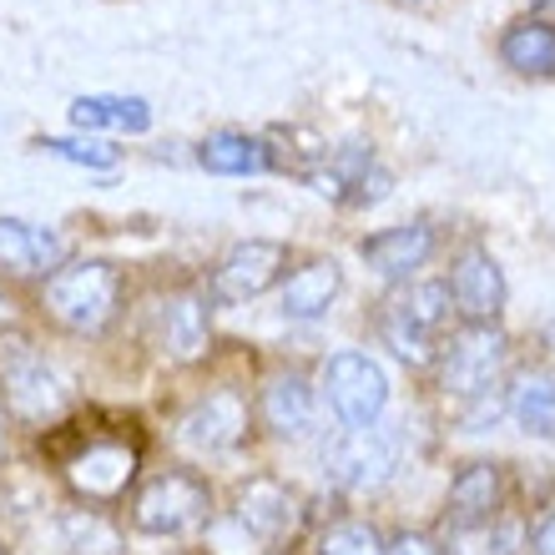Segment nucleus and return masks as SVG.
I'll list each match as a JSON object with an SVG mask.
<instances>
[{
    "instance_id": "nucleus-24",
    "label": "nucleus",
    "mask_w": 555,
    "mask_h": 555,
    "mask_svg": "<svg viewBox=\"0 0 555 555\" xmlns=\"http://www.w3.org/2000/svg\"><path fill=\"white\" fill-rule=\"evenodd\" d=\"M450 555H515V535L495 520H480V526H450Z\"/></svg>"
},
{
    "instance_id": "nucleus-8",
    "label": "nucleus",
    "mask_w": 555,
    "mask_h": 555,
    "mask_svg": "<svg viewBox=\"0 0 555 555\" xmlns=\"http://www.w3.org/2000/svg\"><path fill=\"white\" fill-rule=\"evenodd\" d=\"M233 515L237 526L268 551H288L298 541V530H304V500L293 495L283 480H268V475H258V480L237 490Z\"/></svg>"
},
{
    "instance_id": "nucleus-10",
    "label": "nucleus",
    "mask_w": 555,
    "mask_h": 555,
    "mask_svg": "<svg viewBox=\"0 0 555 555\" xmlns=\"http://www.w3.org/2000/svg\"><path fill=\"white\" fill-rule=\"evenodd\" d=\"M283 263H288V248H283V243L248 237V243H237V248L218 263L212 293H218L222 304H248V298H258L263 288H273Z\"/></svg>"
},
{
    "instance_id": "nucleus-12",
    "label": "nucleus",
    "mask_w": 555,
    "mask_h": 555,
    "mask_svg": "<svg viewBox=\"0 0 555 555\" xmlns=\"http://www.w3.org/2000/svg\"><path fill=\"white\" fill-rule=\"evenodd\" d=\"M177 429H182V444H188V450L228 454L237 439L248 435V404H243V395L222 389V395H207L203 404H192Z\"/></svg>"
},
{
    "instance_id": "nucleus-3",
    "label": "nucleus",
    "mask_w": 555,
    "mask_h": 555,
    "mask_svg": "<svg viewBox=\"0 0 555 555\" xmlns=\"http://www.w3.org/2000/svg\"><path fill=\"white\" fill-rule=\"evenodd\" d=\"M212 515V490L192 469H162L132 495V526L142 535H188Z\"/></svg>"
},
{
    "instance_id": "nucleus-14",
    "label": "nucleus",
    "mask_w": 555,
    "mask_h": 555,
    "mask_svg": "<svg viewBox=\"0 0 555 555\" xmlns=\"http://www.w3.org/2000/svg\"><path fill=\"white\" fill-rule=\"evenodd\" d=\"M364 263L379 278H404L435 253V228L429 222H399V228H384V233L364 237Z\"/></svg>"
},
{
    "instance_id": "nucleus-28",
    "label": "nucleus",
    "mask_w": 555,
    "mask_h": 555,
    "mask_svg": "<svg viewBox=\"0 0 555 555\" xmlns=\"http://www.w3.org/2000/svg\"><path fill=\"white\" fill-rule=\"evenodd\" d=\"M384 555H444V551H439L435 541H424V535H410V530H404V535H395V541L384 545Z\"/></svg>"
},
{
    "instance_id": "nucleus-5",
    "label": "nucleus",
    "mask_w": 555,
    "mask_h": 555,
    "mask_svg": "<svg viewBox=\"0 0 555 555\" xmlns=\"http://www.w3.org/2000/svg\"><path fill=\"white\" fill-rule=\"evenodd\" d=\"M0 395H5L15 420H51L66 404L56 369L46 364V353L21 334L0 338Z\"/></svg>"
},
{
    "instance_id": "nucleus-21",
    "label": "nucleus",
    "mask_w": 555,
    "mask_h": 555,
    "mask_svg": "<svg viewBox=\"0 0 555 555\" xmlns=\"http://www.w3.org/2000/svg\"><path fill=\"white\" fill-rule=\"evenodd\" d=\"M197 162L218 177H248V172H263L268 167V146L248 132H212L197 146Z\"/></svg>"
},
{
    "instance_id": "nucleus-23",
    "label": "nucleus",
    "mask_w": 555,
    "mask_h": 555,
    "mask_svg": "<svg viewBox=\"0 0 555 555\" xmlns=\"http://www.w3.org/2000/svg\"><path fill=\"white\" fill-rule=\"evenodd\" d=\"M61 535L76 555H117L121 551V530L106 520L102 511H72L61 520Z\"/></svg>"
},
{
    "instance_id": "nucleus-17",
    "label": "nucleus",
    "mask_w": 555,
    "mask_h": 555,
    "mask_svg": "<svg viewBox=\"0 0 555 555\" xmlns=\"http://www.w3.org/2000/svg\"><path fill=\"white\" fill-rule=\"evenodd\" d=\"M258 414L273 429L278 439H298L313 429V389L304 384V374H278L268 379L263 399H258Z\"/></svg>"
},
{
    "instance_id": "nucleus-19",
    "label": "nucleus",
    "mask_w": 555,
    "mask_h": 555,
    "mask_svg": "<svg viewBox=\"0 0 555 555\" xmlns=\"http://www.w3.org/2000/svg\"><path fill=\"white\" fill-rule=\"evenodd\" d=\"M500 61L520 76H555V26H545V21H515L500 36Z\"/></svg>"
},
{
    "instance_id": "nucleus-1",
    "label": "nucleus",
    "mask_w": 555,
    "mask_h": 555,
    "mask_svg": "<svg viewBox=\"0 0 555 555\" xmlns=\"http://www.w3.org/2000/svg\"><path fill=\"white\" fill-rule=\"evenodd\" d=\"M121 273L112 263H66L46 278L41 308L46 319L61 323L66 334L96 338L106 334L121 313Z\"/></svg>"
},
{
    "instance_id": "nucleus-11",
    "label": "nucleus",
    "mask_w": 555,
    "mask_h": 555,
    "mask_svg": "<svg viewBox=\"0 0 555 555\" xmlns=\"http://www.w3.org/2000/svg\"><path fill=\"white\" fill-rule=\"evenodd\" d=\"M444 288H450V304L460 308L469 323H495L500 308H505V273H500V263L485 248L460 253Z\"/></svg>"
},
{
    "instance_id": "nucleus-26",
    "label": "nucleus",
    "mask_w": 555,
    "mask_h": 555,
    "mask_svg": "<svg viewBox=\"0 0 555 555\" xmlns=\"http://www.w3.org/2000/svg\"><path fill=\"white\" fill-rule=\"evenodd\" d=\"M41 152H51V157L61 162H76V167H96V172H106V167H117V146L106 142H72V137H41Z\"/></svg>"
},
{
    "instance_id": "nucleus-9",
    "label": "nucleus",
    "mask_w": 555,
    "mask_h": 555,
    "mask_svg": "<svg viewBox=\"0 0 555 555\" xmlns=\"http://www.w3.org/2000/svg\"><path fill=\"white\" fill-rule=\"evenodd\" d=\"M395 460H399V435L395 429H349L344 439H334L323 450V469L328 480L344 485V490H374L395 475Z\"/></svg>"
},
{
    "instance_id": "nucleus-16",
    "label": "nucleus",
    "mask_w": 555,
    "mask_h": 555,
    "mask_svg": "<svg viewBox=\"0 0 555 555\" xmlns=\"http://www.w3.org/2000/svg\"><path fill=\"white\" fill-rule=\"evenodd\" d=\"M157 323H162V349H167V359H177V364L203 359L207 344H212V334H207V308H203V298H192V293H172V298L162 304Z\"/></svg>"
},
{
    "instance_id": "nucleus-29",
    "label": "nucleus",
    "mask_w": 555,
    "mask_h": 555,
    "mask_svg": "<svg viewBox=\"0 0 555 555\" xmlns=\"http://www.w3.org/2000/svg\"><path fill=\"white\" fill-rule=\"evenodd\" d=\"M5 313H11V298H5V293H0V319H5Z\"/></svg>"
},
{
    "instance_id": "nucleus-18",
    "label": "nucleus",
    "mask_w": 555,
    "mask_h": 555,
    "mask_svg": "<svg viewBox=\"0 0 555 555\" xmlns=\"http://www.w3.org/2000/svg\"><path fill=\"white\" fill-rule=\"evenodd\" d=\"M338 288H344V273H338L334 258H319V263L298 268V273L283 283V319H323L328 313V304L338 298Z\"/></svg>"
},
{
    "instance_id": "nucleus-4",
    "label": "nucleus",
    "mask_w": 555,
    "mask_h": 555,
    "mask_svg": "<svg viewBox=\"0 0 555 555\" xmlns=\"http://www.w3.org/2000/svg\"><path fill=\"white\" fill-rule=\"evenodd\" d=\"M137 465H142V450H137L132 439H117V435L76 439V450L61 460L66 485L87 505H112V500L127 495V485L137 480Z\"/></svg>"
},
{
    "instance_id": "nucleus-22",
    "label": "nucleus",
    "mask_w": 555,
    "mask_h": 555,
    "mask_svg": "<svg viewBox=\"0 0 555 555\" xmlns=\"http://www.w3.org/2000/svg\"><path fill=\"white\" fill-rule=\"evenodd\" d=\"M511 414L526 435L555 439V379H545V374H520L511 389Z\"/></svg>"
},
{
    "instance_id": "nucleus-13",
    "label": "nucleus",
    "mask_w": 555,
    "mask_h": 555,
    "mask_svg": "<svg viewBox=\"0 0 555 555\" xmlns=\"http://www.w3.org/2000/svg\"><path fill=\"white\" fill-rule=\"evenodd\" d=\"M61 268V237L51 228L21 218H0V273L5 278H51Z\"/></svg>"
},
{
    "instance_id": "nucleus-7",
    "label": "nucleus",
    "mask_w": 555,
    "mask_h": 555,
    "mask_svg": "<svg viewBox=\"0 0 555 555\" xmlns=\"http://www.w3.org/2000/svg\"><path fill=\"white\" fill-rule=\"evenodd\" d=\"M323 395H328V410L349 429H369L389 404V379H384V369L369 353L349 349L323 364Z\"/></svg>"
},
{
    "instance_id": "nucleus-2",
    "label": "nucleus",
    "mask_w": 555,
    "mask_h": 555,
    "mask_svg": "<svg viewBox=\"0 0 555 555\" xmlns=\"http://www.w3.org/2000/svg\"><path fill=\"white\" fill-rule=\"evenodd\" d=\"M444 323H450V288L444 283H410L404 293L384 298L379 334L404 364L424 369V364H435Z\"/></svg>"
},
{
    "instance_id": "nucleus-30",
    "label": "nucleus",
    "mask_w": 555,
    "mask_h": 555,
    "mask_svg": "<svg viewBox=\"0 0 555 555\" xmlns=\"http://www.w3.org/2000/svg\"><path fill=\"white\" fill-rule=\"evenodd\" d=\"M0 454H5V420H0Z\"/></svg>"
},
{
    "instance_id": "nucleus-6",
    "label": "nucleus",
    "mask_w": 555,
    "mask_h": 555,
    "mask_svg": "<svg viewBox=\"0 0 555 555\" xmlns=\"http://www.w3.org/2000/svg\"><path fill=\"white\" fill-rule=\"evenodd\" d=\"M505 359H511V338L500 334L495 323H469L450 338L439 379L454 399H490V389L505 374Z\"/></svg>"
},
{
    "instance_id": "nucleus-27",
    "label": "nucleus",
    "mask_w": 555,
    "mask_h": 555,
    "mask_svg": "<svg viewBox=\"0 0 555 555\" xmlns=\"http://www.w3.org/2000/svg\"><path fill=\"white\" fill-rule=\"evenodd\" d=\"M530 555H555V505H545L530 526Z\"/></svg>"
},
{
    "instance_id": "nucleus-20",
    "label": "nucleus",
    "mask_w": 555,
    "mask_h": 555,
    "mask_svg": "<svg viewBox=\"0 0 555 555\" xmlns=\"http://www.w3.org/2000/svg\"><path fill=\"white\" fill-rule=\"evenodd\" d=\"M72 127H81V132H96V127L146 132V127H152V106H146L142 96H76Z\"/></svg>"
},
{
    "instance_id": "nucleus-25",
    "label": "nucleus",
    "mask_w": 555,
    "mask_h": 555,
    "mask_svg": "<svg viewBox=\"0 0 555 555\" xmlns=\"http://www.w3.org/2000/svg\"><path fill=\"white\" fill-rule=\"evenodd\" d=\"M319 555H384V535L364 520H338L319 535Z\"/></svg>"
},
{
    "instance_id": "nucleus-15",
    "label": "nucleus",
    "mask_w": 555,
    "mask_h": 555,
    "mask_svg": "<svg viewBox=\"0 0 555 555\" xmlns=\"http://www.w3.org/2000/svg\"><path fill=\"white\" fill-rule=\"evenodd\" d=\"M500 505H505V469L500 465H465L450 485V520L454 526H480V520H495Z\"/></svg>"
}]
</instances>
